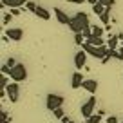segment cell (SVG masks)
Instances as JSON below:
<instances>
[{
    "label": "cell",
    "instance_id": "31",
    "mask_svg": "<svg viewBox=\"0 0 123 123\" xmlns=\"http://www.w3.org/2000/svg\"><path fill=\"white\" fill-rule=\"evenodd\" d=\"M107 123H119V121H118V118H116V116H109V118H107Z\"/></svg>",
    "mask_w": 123,
    "mask_h": 123
},
{
    "label": "cell",
    "instance_id": "34",
    "mask_svg": "<svg viewBox=\"0 0 123 123\" xmlns=\"http://www.w3.org/2000/svg\"><path fill=\"white\" fill-rule=\"evenodd\" d=\"M85 2H89L91 6H96V4H98V0H85Z\"/></svg>",
    "mask_w": 123,
    "mask_h": 123
},
{
    "label": "cell",
    "instance_id": "32",
    "mask_svg": "<svg viewBox=\"0 0 123 123\" xmlns=\"http://www.w3.org/2000/svg\"><path fill=\"white\" fill-rule=\"evenodd\" d=\"M69 121H71L69 116H63V118H62V123H69Z\"/></svg>",
    "mask_w": 123,
    "mask_h": 123
},
{
    "label": "cell",
    "instance_id": "40",
    "mask_svg": "<svg viewBox=\"0 0 123 123\" xmlns=\"http://www.w3.org/2000/svg\"><path fill=\"white\" fill-rule=\"evenodd\" d=\"M121 43H123V42H121Z\"/></svg>",
    "mask_w": 123,
    "mask_h": 123
},
{
    "label": "cell",
    "instance_id": "17",
    "mask_svg": "<svg viewBox=\"0 0 123 123\" xmlns=\"http://www.w3.org/2000/svg\"><path fill=\"white\" fill-rule=\"evenodd\" d=\"M118 35H116V36H109V40H107V45H109V49H116V47H118Z\"/></svg>",
    "mask_w": 123,
    "mask_h": 123
},
{
    "label": "cell",
    "instance_id": "6",
    "mask_svg": "<svg viewBox=\"0 0 123 123\" xmlns=\"http://www.w3.org/2000/svg\"><path fill=\"white\" fill-rule=\"evenodd\" d=\"M6 92H7V100L11 101V103H16L20 98V87L16 81H13V83H9L7 87H6Z\"/></svg>",
    "mask_w": 123,
    "mask_h": 123
},
{
    "label": "cell",
    "instance_id": "22",
    "mask_svg": "<svg viewBox=\"0 0 123 123\" xmlns=\"http://www.w3.org/2000/svg\"><path fill=\"white\" fill-rule=\"evenodd\" d=\"M83 38H85V36L83 35H81V33H78V35H74V43H78V45H83Z\"/></svg>",
    "mask_w": 123,
    "mask_h": 123
},
{
    "label": "cell",
    "instance_id": "20",
    "mask_svg": "<svg viewBox=\"0 0 123 123\" xmlns=\"http://www.w3.org/2000/svg\"><path fill=\"white\" fill-rule=\"evenodd\" d=\"M85 121H87V123H100V121H101V116H100V114H92L91 118L85 119Z\"/></svg>",
    "mask_w": 123,
    "mask_h": 123
},
{
    "label": "cell",
    "instance_id": "8",
    "mask_svg": "<svg viewBox=\"0 0 123 123\" xmlns=\"http://www.w3.org/2000/svg\"><path fill=\"white\" fill-rule=\"evenodd\" d=\"M27 0H0V7H9V9H20Z\"/></svg>",
    "mask_w": 123,
    "mask_h": 123
},
{
    "label": "cell",
    "instance_id": "33",
    "mask_svg": "<svg viewBox=\"0 0 123 123\" xmlns=\"http://www.w3.org/2000/svg\"><path fill=\"white\" fill-rule=\"evenodd\" d=\"M67 2H69V4H83L81 0H67Z\"/></svg>",
    "mask_w": 123,
    "mask_h": 123
},
{
    "label": "cell",
    "instance_id": "37",
    "mask_svg": "<svg viewBox=\"0 0 123 123\" xmlns=\"http://www.w3.org/2000/svg\"><path fill=\"white\" fill-rule=\"evenodd\" d=\"M81 2H85V0H81Z\"/></svg>",
    "mask_w": 123,
    "mask_h": 123
},
{
    "label": "cell",
    "instance_id": "3",
    "mask_svg": "<svg viewBox=\"0 0 123 123\" xmlns=\"http://www.w3.org/2000/svg\"><path fill=\"white\" fill-rule=\"evenodd\" d=\"M9 78H11L13 81H16V83L25 81V80H27V69H25V65H24V63H16V65L11 69Z\"/></svg>",
    "mask_w": 123,
    "mask_h": 123
},
{
    "label": "cell",
    "instance_id": "10",
    "mask_svg": "<svg viewBox=\"0 0 123 123\" xmlns=\"http://www.w3.org/2000/svg\"><path fill=\"white\" fill-rule=\"evenodd\" d=\"M6 35H7L9 40H13V42H20V40L24 38V31L20 29V27H13V29L6 31Z\"/></svg>",
    "mask_w": 123,
    "mask_h": 123
},
{
    "label": "cell",
    "instance_id": "28",
    "mask_svg": "<svg viewBox=\"0 0 123 123\" xmlns=\"http://www.w3.org/2000/svg\"><path fill=\"white\" fill-rule=\"evenodd\" d=\"M63 116H65V114H63V109H62V107L54 111V118H60V119H62V118H63Z\"/></svg>",
    "mask_w": 123,
    "mask_h": 123
},
{
    "label": "cell",
    "instance_id": "12",
    "mask_svg": "<svg viewBox=\"0 0 123 123\" xmlns=\"http://www.w3.org/2000/svg\"><path fill=\"white\" fill-rule=\"evenodd\" d=\"M85 43H89V45H94V47H103L105 45V40L100 38V36H89V38H85Z\"/></svg>",
    "mask_w": 123,
    "mask_h": 123
},
{
    "label": "cell",
    "instance_id": "21",
    "mask_svg": "<svg viewBox=\"0 0 123 123\" xmlns=\"http://www.w3.org/2000/svg\"><path fill=\"white\" fill-rule=\"evenodd\" d=\"M11 20H13V15H11V13H6V15L2 16V25H7Z\"/></svg>",
    "mask_w": 123,
    "mask_h": 123
},
{
    "label": "cell",
    "instance_id": "16",
    "mask_svg": "<svg viewBox=\"0 0 123 123\" xmlns=\"http://www.w3.org/2000/svg\"><path fill=\"white\" fill-rule=\"evenodd\" d=\"M92 13H94L96 16H101V15L105 13V6H101L100 2H98L96 6H92Z\"/></svg>",
    "mask_w": 123,
    "mask_h": 123
},
{
    "label": "cell",
    "instance_id": "25",
    "mask_svg": "<svg viewBox=\"0 0 123 123\" xmlns=\"http://www.w3.org/2000/svg\"><path fill=\"white\" fill-rule=\"evenodd\" d=\"M0 118H2V123H6V121H9V123H11V118L7 116V112H6L4 109L0 111Z\"/></svg>",
    "mask_w": 123,
    "mask_h": 123
},
{
    "label": "cell",
    "instance_id": "27",
    "mask_svg": "<svg viewBox=\"0 0 123 123\" xmlns=\"http://www.w3.org/2000/svg\"><path fill=\"white\" fill-rule=\"evenodd\" d=\"M0 69H2V74H7V76H9V74H11V67H9L7 63H4V65L0 67Z\"/></svg>",
    "mask_w": 123,
    "mask_h": 123
},
{
    "label": "cell",
    "instance_id": "11",
    "mask_svg": "<svg viewBox=\"0 0 123 123\" xmlns=\"http://www.w3.org/2000/svg\"><path fill=\"white\" fill-rule=\"evenodd\" d=\"M83 74L81 73H74L73 74V78H71V87L73 89H80V87H83Z\"/></svg>",
    "mask_w": 123,
    "mask_h": 123
},
{
    "label": "cell",
    "instance_id": "7",
    "mask_svg": "<svg viewBox=\"0 0 123 123\" xmlns=\"http://www.w3.org/2000/svg\"><path fill=\"white\" fill-rule=\"evenodd\" d=\"M74 65H76V69H83L87 65V53L83 49H80L74 54Z\"/></svg>",
    "mask_w": 123,
    "mask_h": 123
},
{
    "label": "cell",
    "instance_id": "23",
    "mask_svg": "<svg viewBox=\"0 0 123 123\" xmlns=\"http://www.w3.org/2000/svg\"><path fill=\"white\" fill-rule=\"evenodd\" d=\"M81 35L85 36V38H89V36H92V25H87L83 31H81Z\"/></svg>",
    "mask_w": 123,
    "mask_h": 123
},
{
    "label": "cell",
    "instance_id": "2",
    "mask_svg": "<svg viewBox=\"0 0 123 123\" xmlns=\"http://www.w3.org/2000/svg\"><path fill=\"white\" fill-rule=\"evenodd\" d=\"M81 49H83L87 54L98 58V60H103V58L107 56V53H109V47H105V45H103V47H94V45H89V43H83V45H81Z\"/></svg>",
    "mask_w": 123,
    "mask_h": 123
},
{
    "label": "cell",
    "instance_id": "9",
    "mask_svg": "<svg viewBox=\"0 0 123 123\" xmlns=\"http://www.w3.org/2000/svg\"><path fill=\"white\" fill-rule=\"evenodd\" d=\"M54 16H56V20L62 24V25H69L71 24V16L60 7H54Z\"/></svg>",
    "mask_w": 123,
    "mask_h": 123
},
{
    "label": "cell",
    "instance_id": "39",
    "mask_svg": "<svg viewBox=\"0 0 123 123\" xmlns=\"http://www.w3.org/2000/svg\"><path fill=\"white\" fill-rule=\"evenodd\" d=\"M119 123H123V121H119Z\"/></svg>",
    "mask_w": 123,
    "mask_h": 123
},
{
    "label": "cell",
    "instance_id": "13",
    "mask_svg": "<svg viewBox=\"0 0 123 123\" xmlns=\"http://www.w3.org/2000/svg\"><path fill=\"white\" fill-rule=\"evenodd\" d=\"M83 89L87 92H91V94H94V92L98 91V81L96 80H85L83 81Z\"/></svg>",
    "mask_w": 123,
    "mask_h": 123
},
{
    "label": "cell",
    "instance_id": "30",
    "mask_svg": "<svg viewBox=\"0 0 123 123\" xmlns=\"http://www.w3.org/2000/svg\"><path fill=\"white\" fill-rule=\"evenodd\" d=\"M9 13H11L13 16H20V15H22V9H11Z\"/></svg>",
    "mask_w": 123,
    "mask_h": 123
},
{
    "label": "cell",
    "instance_id": "14",
    "mask_svg": "<svg viewBox=\"0 0 123 123\" xmlns=\"http://www.w3.org/2000/svg\"><path fill=\"white\" fill-rule=\"evenodd\" d=\"M35 15L38 16V18H42V20H49V18H51V13L47 11L45 7H42V6H38V7H36Z\"/></svg>",
    "mask_w": 123,
    "mask_h": 123
},
{
    "label": "cell",
    "instance_id": "15",
    "mask_svg": "<svg viewBox=\"0 0 123 123\" xmlns=\"http://www.w3.org/2000/svg\"><path fill=\"white\" fill-rule=\"evenodd\" d=\"M111 11H112V7H105V13L100 16V20H101L103 25H109V22H111Z\"/></svg>",
    "mask_w": 123,
    "mask_h": 123
},
{
    "label": "cell",
    "instance_id": "26",
    "mask_svg": "<svg viewBox=\"0 0 123 123\" xmlns=\"http://www.w3.org/2000/svg\"><path fill=\"white\" fill-rule=\"evenodd\" d=\"M36 7H38V6H36L35 2H27V4H25V9H27V11H33V13H35Z\"/></svg>",
    "mask_w": 123,
    "mask_h": 123
},
{
    "label": "cell",
    "instance_id": "19",
    "mask_svg": "<svg viewBox=\"0 0 123 123\" xmlns=\"http://www.w3.org/2000/svg\"><path fill=\"white\" fill-rule=\"evenodd\" d=\"M9 85V76L7 74H2V78H0V89H6Z\"/></svg>",
    "mask_w": 123,
    "mask_h": 123
},
{
    "label": "cell",
    "instance_id": "4",
    "mask_svg": "<svg viewBox=\"0 0 123 123\" xmlns=\"http://www.w3.org/2000/svg\"><path fill=\"white\" fill-rule=\"evenodd\" d=\"M62 105H63V96H60V94H47L45 98V107L49 109L51 112H54L56 109H60Z\"/></svg>",
    "mask_w": 123,
    "mask_h": 123
},
{
    "label": "cell",
    "instance_id": "29",
    "mask_svg": "<svg viewBox=\"0 0 123 123\" xmlns=\"http://www.w3.org/2000/svg\"><path fill=\"white\" fill-rule=\"evenodd\" d=\"M6 63H7V65H9V67H11V69H13V67L16 65V60H15V58H9V60L6 62Z\"/></svg>",
    "mask_w": 123,
    "mask_h": 123
},
{
    "label": "cell",
    "instance_id": "18",
    "mask_svg": "<svg viewBox=\"0 0 123 123\" xmlns=\"http://www.w3.org/2000/svg\"><path fill=\"white\" fill-rule=\"evenodd\" d=\"M103 31H105V27H100V25H92V35L94 36H103Z\"/></svg>",
    "mask_w": 123,
    "mask_h": 123
},
{
    "label": "cell",
    "instance_id": "24",
    "mask_svg": "<svg viewBox=\"0 0 123 123\" xmlns=\"http://www.w3.org/2000/svg\"><path fill=\"white\" fill-rule=\"evenodd\" d=\"M101 6H105V7H112V6L116 4V0H98Z\"/></svg>",
    "mask_w": 123,
    "mask_h": 123
},
{
    "label": "cell",
    "instance_id": "1",
    "mask_svg": "<svg viewBox=\"0 0 123 123\" xmlns=\"http://www.w3.org/2000/svg\"><path fill=\"white\" fill-rule=\"evenodd\" d=\"M87 25H91V22H89V15H87V13H83V11H78L74 16H71L69 29L73 31L74 35L81 33V31H83Z\"/></svg>",
    "mask_w": 123,
    "mask_h": 123
},
{
    "label": "cell",
    "instance_id": "38",
    "mask_svg": "<svg viewBox=\"0 0 123 123\" xmlns=\"http://www.w3.org/2000/svg\"><path fill=\"white\" fill-rule=\"evenodd\" d=\"M6 123H9V121H6Z\"/></svg>",
    "mask_w": 123,
    "mask_h": 123
},
{
    "label": "cell",
    "instance_id": "36",
    "mask_svg": "<svg viewBox=\"0 0 123 123\" xmlns=\"http://www.w3.org/2000/svg\"><path fill=\"white\" fill-rule=\"evenodd\" d=\"M69 123H76V121H73V119H71V121H69Z\"/></svg>",
    "mask_w": 123,
    "mask_h": 123
},
{
    "label": "cell",
    "instance_id": "5",
    "mask_svg": "<svg viewBox=\"0 0 123 123\" xmlns=\"http://www.w3.org/2000/svg\"><path fill=\"white\" fill-rule=\"evenodd\" d=\"M94 109H96V98L91 96L87 101H83V105H81V116H83L85 119H89L92 114H94Z\"/></svg>",
    "mask_w": 123,
    "mask_h": 123
},
{
    "label": "cell",
    "instance_id": "35",
    "mask_svg": "<svg viewBox=\"0 0 123 123\" xmlns=\"http://www.w3.org/2000/svg\"><path fill=\"white\" fill-rule=\"evenodd\" d=\"M118 60H121V62H123V47L119 49V56H118Z\"/></svg>",
    "mask_w": 123,
    "mask_h": 123
}]
</instances>
